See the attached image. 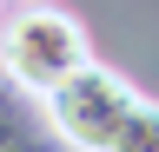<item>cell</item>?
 <instances>
[{"instance_id":"cell-2","label":"cell","mask_w":159,"mask_h":152,"mask_svg":"<svg viewBox=\"0 0 159 152\" xmlns=\"http://www.w3.org/2000/svg\"><path fill=\"white\" fill-rule=\"evenodd\" d=\"M133 106H139V93L119 80L113 66L86 60L73 80H60V86L47 93V126H53L66 145H80V152H106Z\"/></svg>"},{"instance_id":"cell-1","label":"cell","mask_w":159,"mask_h":152,"mask_svg":"<svg viewBox=\"0 0 159 152\" xmlns=\"http://www.w3.org/2000/svg\"><path fill=\"white\" fill-rule=\"evenodd\" d=\"M86 60H93L86 33L60 7H20L13 20L0 27V73H7L13 86H27L33 99H47V93L60 80H73Z\"/></svg>"},{"instance_id":"cell-3","label":"cell","mask_w":159,"mask_h":152,"mask_svg":"<svg viewBox=\"0 0 159 152\" xmlns=\"http://www.w3.org/2000/svg\"><path fill=\"white\" fill-rule=\"evenodd\" d=\"M106 152H159V106L152 99H139L133 112H126V126L113 132V145Z\"/></svg>"},{"instance_id":"cell-4","label":"cell","mask_w":159,"mask_h":152,"mask_svg":"<svg viewBox=\"0 0 159 152\" xmlns=\"http://www.w3.org/2000/svg\"><path fill=\"white\" fill-rule=\"evenodd\" d=\"M20 7H40V0H20Z\"/></svg>"}]
</instances>
